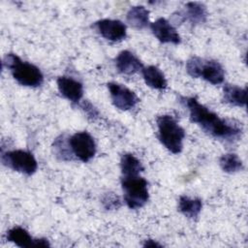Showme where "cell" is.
Here are the masks:
<instances>
[{
	"mask_svg": "<svg viewBox=\"0 0 248 248\" xmlns=\"http://www.w3.org/2000/svg\"><path fill=\"white\" fill-rule=\"evenodd\" d=\"M181 102L188 108L191 121L198 124L208 135L228 141L239 138L242 130L238 124L220 118L194 97H182Z\"/></svg>",
	"mask_w": 248,
	"mask_h": 248,
	"instance_id": "cell-1",
	"label": "cell"
},
{
	"mask_svg": "<svg viewBox=\"0 0 248 248\" xmlns=\"http://www.w3.org/2000/svg\"><path fill=\"white\" fill-rule=\"evenodd\" d=\"M3 65L11 71L13 78L23 86L37 87L44 81V76L37 66L22 61L15 53L6 54Z\"/></svg>",
	"mask_w": 248,
	"mask_h": 248,
	"instance_id": "cell-2",
	"label": "cell"
},
{
	"mask_svg": "<svg viewBox=\"0 0 248 248\" xmlns=\"http://www.w3.org/2000/svg\"><path fill=\"white\" fill-rule=\"evenodd\" d=\"M158 138L162 144L171 153L178 154L183 148L184 129L170 115H161L157 118Z\"/></svg>",
	"mask_w": 248,
	"mask_h": 248,
	"instance_id": "cell-3",
	"label": "cell"
},
{
	"mask_svg": "<svg viewBox=\"0 0 248 248\" xmlns=\"http://www.w3.org/2000/svg\"><path fill=\"white\" fill-rule=\"evenodd\" d=\"M121 186L124 193V201L129 208L142 207L149 199L147 181L140 175L122 176Z\"/></svg>",
	"mask_w": 248,
	"mask_h": 248,
	"instance_id": "cell-4",
	"label": "cell"
},
{
	"mask_svg": "<svg viewBox=\"0 0 248 248\" xmlns=\"http://www.w3.org/2000/svg\"><path fill=\"white\" fill-rule=\"evenodd\" d=\"M1 161L4 166L26 175H32L38 169V163L33 154L22 149L2 153Z\"/></svg>",
	"mask_w": 248,
	"mask_h": 248,
	"instance_id": "cell-5",
	"label": "cell"
},
{
	"mask_svg": "<svg viewBox=\"0 0 248 248\" xmlns=\"http://www.w3.org/2000/svg\"><path fill=\"white\" fill-rule=\"evenodd\" d=\"M68 143L72 155L81 162L90 161L96 153V143L93 137L83 131L77 132L68 139Z\"/></svg>",
	"mask_w": 248,
	"mask_h": 248,
	"instance_id": "cell-6",
	"label": "cell"
},
{
	"mask_svg": "<svg viewBox=\"0 0 248 248\" xmlns=\"http://www.w3.org/2000/svg\"><path fill=\"white\" fill-rule=\"evenodd\" d=\"M108 88L109 90L112 104L115 108L121 110L131 109L139 102V98L136 93L122 84L116 82H108Z\"/></svg>",
	"mask_w": 248,
	"mask_h": 248,
	"instance_id": "cell-7",
	"label": "cell"
},
{
	"mask_svg": "<svg viewBox=\"0 0 248 248\" xmlns=\"http://www.w3.org/2000/svg\"><path fill=\"white\" fill-rule=\"evenodd\" d=\"M102 37L108 41L118 42L126 38V25L118 19H101L94 24Z\"/></svg>",
	"mask_w": 248,
	"mask_h": 248,
	"instance_id": "cell-8",
	"label": "cell"
},
{
	"mask_svg": "<svg viewBox=\"0 0 248 248\" xmlns=\"http://www.w3.org/2000/svg\"><path fill=\"white\" fill-rule=\"evenodd\" d=\"M150 29L153 35L164 44L170 43L178 45L181 41L179 34L172 24L164 17H160L150 24Z\"/></svg>",
	"mask_w": 248,
	"mask_h": 248,
	"instance_id": "cell-9",
	"label": "cell"
},
{
	"mask_svg": "<svg viewBox=\"0 0 248 248\" xmlns=\"http://www.w3.org/2000/svg\"><path fill=\"white\" fill-rule=\"evenodd\" d=\"M7 239L18 247H49L47 239L40 238L34 239L28 233V232L21 227H14L7 232Z\"/></svg>",
	"mask_w": 248,
	"mask_h": 248,
	"instance_id": "cell-10",
	"label": "cell"
},
{
	"mask_svg": "<svg viewBox=\"0 0 248 248\" xmlns=\"http://www.w3.org/2000/svg\"><path fill=\"white\" fill-rule=\"evenodd\" d=\"M198 78H202L211 84L216 85L224 81L225 71L218 61L201 58Z\"/></svg>",
	"mask_w": 248,
	"mask_h": 248,
	"instance_id": "cell-11",
	"label": "cell"
},
{
	"mask_svg": "<svg viewBox=\"0 0 248 248\" xmlns=\"http://www.w3.org/2000/svg\"><path fill=\"white\" fill-rule=\"evenodd\" d=\"M57 87L60 94L73 103H78L83 96V86L77 79L70 77H59Z\"/></svg>",
	"mask_w": 248,
	"mask_h": 248,
	"instance_id": "cell-12",
	"label": "cell"
},
{
	"mask_svg": "<svg viewBox=\"0 0 248 248\" xmlns=\"http://www.w3.org/2000/svg\"><path fill=\"white\" fill-rule=\"evenodd\" d=\"M115 66L118 72L124 75H134L143 68L141 61L129 50L119 52L115 58Z\"/></svg>",
	"mask_w": 248,
	"mask_h": 248,
	"instance_id": "cell-13",
	"label": "cell"
},
{
	"mask_svg": "<svg viewBox=\"0 0 248 248\" xmlns=\"http://www.w3.org/2000/svg\"><path fill=\"white\" fill-rule=\"evenodd\" d=\"M177 17L181 18L180 21L187 19L192 24L203 23L207 17L206 7L200 2H189L185 5V11L178 13Z\"/></svg>",
	"mask_w": 248,
	"mask_h": 248,
	"instance_id": "cell-14",
	"label": "cell"
},
{
	"mask_svg": "<svg viewBox=\"0 0 248 248\" xmlns=\"http://www.w3.org/2000/svg\"><path fill=\"white\" fill-rule=\"evenodd\" d=\"M141 72L143 79L149 87L158 90H163L167 87V79L165 75L158 67L153 65L143 67Z\"/></svg>",
	"mask_w": 248,
	"mask_h": 248,
	"instance_id": "cell-15",
	"label": "cell"
},
{
	"mask_svg": "<svg viewBox=\"0 0 248 248\" xmlns=\"http://www.w3.org/2000/svg\"><path fill=\"white\" fill-rule=\"evenodd\" d=\"M247 90L233 84H226L223 89V99L226 103L236 107H244L246 105Z\"/></svg>",
	"mask_w": 248,
	"mask_h": 248,
	"instance_id": "cell-16",
	"label": "cell"
},
{
	"mask_svg": "<svg viewBox=\"0 0 248 248\" xmlns=\"http://www.w3.org/2000/svg\"><path fill=\"white\" fill-rule=\"evenodd\" d=\"M126 18L131 26L142 29L149 23V12L143 6H134L128 11Z\"/></svg>",
	"mask_w": 248,
	"mask_h": 248,
	"instance_id": "cell-17",
	"label": "cell"
},
{
	"mask_svg": "<svg viewBox=\"0 0 248 248\" xmlns=\"http://www.w3.org/2000/svg\"><path fill=\"white\" fill-rule=\"evenodd\" d=\"M202 203L200 199H191L187 196H181L178 200V210L187 218L195 219L202 211Z\"/></svg>",
	"mask_w": 248,
	"mask_h": 248,
	"instance_id": "cell-18",
	"label": "cell"
},
{
	"mask_svg": "<svg viewBox=\"0 0 248 248\" xmlns=\"http://www.w3.org/2000/svg\"><path fill=\"white\" fill-rule=\"evenodd\" d=\"M120 168L123 176L139 175L143 170L140 161L131 153H125L121 156Z\"/></svg>",
	"mask_w": 248,
	"mask_h": 248,
	"instance_id": "cell-19",
	"label": "cell"
},
{
	"mask_svg": "<svg viewBox=\"0 0 248 248\" xmlns=\"http://www.w3.org/2000/svg\"><path fill=\"white\" fill-rule=\"evenodd\" d=\"M219 164L221 169L229 173H233L243 169L242 161L234 153H227L222 155L219 159Z\"/></svg>",
	"mask_w": 248,
	"mask_h": 248,
	"instance_id": "cell-20",
	"label": "cell"
},
{
	"mask_svg": "<svg viewBox=\"0 0 248 248\" xmlns=\"http://www.w3.org/2000/svg\"><path fill=\"white\" fill-rule=\"evenodd\" d=\"M102 203L104 207L108 210L117 209L121 205L119 197L113 193H107L102 199Z\"/></svg>",
	"mask_w": 248,
	"mask_h": 248,
	"instance_id": "cell-21",
	"label": "cell"
},
{
	"mask_svg": "<svg viewBox=\"0 0 248 248\" xmlns=\"http://www.w3.org/2000/svg\"><path fill=\"white\" fill-rule=\"evenodd\" d=\"M81 107H82L83 110L87 113L88 117H91L92 119H94V118H96V117L99 115L98 110L96 109V108L93 107V105H92L91 103L85 101V102L82 104Z\"/></svg>",
	"mask_w": 248,
	"mask_h": 248,
	"instance_id": "cell-22",
	"label": "cell"
},
{
	"mask_svg": "<svg viewBox=\"0 0 248 248\" xmlns=\"http://www.w3.org/2000/svg\"><path fill=\"white\" fill-rule=\"evenodd\" d=\"M143 246L144 247H161L162 245L152 239H148V240H145V243L143 244Z\"/></svg>",
	"mask_w": 248,
	"mask_h": 248,
	"instance_id": "cell-23",
	"label": "cell"
}]
</instances>
